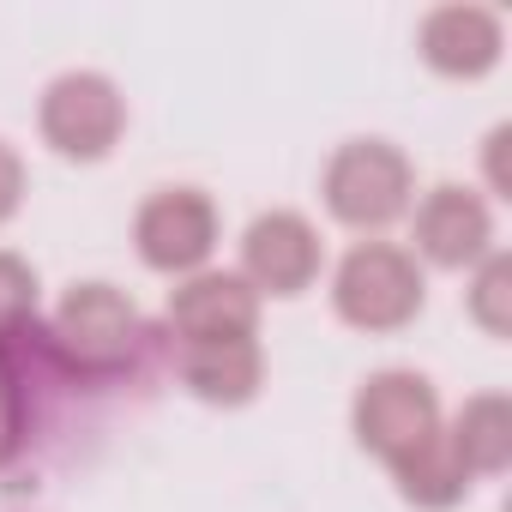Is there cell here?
<instances>
[{
    "label": "cell",
    "mask_w": 512,
    "mask_h": 512,
    "mask_svg": "<svg viewBox=\"0 0 512 512\" xmlns=\"http://www.w3.org/2000/svg\"><path fill=\"white\" fill-rule=\"evenodd\" d=\"M145 320L139 308L115 290V284H73L55 308V326H49V344L61 356V368L73 374H91V380H115L139 362L145 350Z\"/></svg>",
    "instance_id": "1"
},
{
    "label": "cell",
    "mask_w": 512,
    "mask_h": 512,
    "mask_svg": "<svg viewBox=\"0 0 512 512\" xmlns=\"http://www.w3.org/2000/svg\"><path fill=\"white\" fill-rule=\"evenodd\" d=\"M422 296L428 284L416 253L392 241H356L332 272V308L356 332H404L422 314Z\"/></svg>",
    "instance_id": "2"
},
{
    "label": "cell",
    "mask_w": 512,
    "mask_h": 512,
    "mask_svg": "<svg viewBox=\"0 0 512 512\" xmlns=\"http://www.w3.org/2000/svg\"><path fill=\"white\" fill-rule=\"evenodd\" d=\"M320 193H326V211L344 229L380 235L386 223H398L416 205V169L386 139H350V145L332 151V163L320 175Z\"/></svg>",
    "instance_id": "3"
},
{
    "label": "cell",
    "mask_w": 512,
    "mask_h": 512,
    "mask_svg": "<svg viewBox=\"0 0 512 512\" xmlns=\"http://www.w3.org/2000/svg\"><path fill=\"white\" fill-rule=\"evenodd\" d=\"M37 133L67 163H103L127 133V97L103 73H61L37 103Z\"/></svg>",
    "instance_id": "4"
},
{
    "label": "cell",
    "mask_w": 512,
    "mask_h": 512,
    "mask_svg": "<svg viewBox=\"0 0 512 512\" xmlns=\"http://www.w3.org/2000/svg\"><path fill=\"white\" fill-rule=\"evenodd\" d=\"M350 428L356 440L392 470L398 458H410L416 446H428L440 434V398L422 374L410 368H380L362 380L356 404H350Z\"/></svg>",
    "instance_id": "5"
},
{
    "label": "cell",
    "mask_w": 512,
    "mask_h": 512,
    "mask_svg": "<svg viewBox=\"0 0 512 512\" xmlns=\"http://www.w3.org/2000/svg\"><path fill=\"white\" fill-rule=\"evenodd\" d=\"M139 260L163 278H193L217 253V205L199 187H163L133 217Z\"/></svg>",
    "instance_id": "6"
},
{
    "label": "cell",
    "mask_w": 512,
    "mask_h": 512,
    "mask_svg": "<svg viewBox=\"0 0 512 512\" xmlns=\"http://www.w3.org/2000/svg\"><path fill=\"white\" fill-rule=\"evenodd\" d=\"M410 241H416V253H422L428 266L470 272V266H482L488 253H494V211H488L482 193H470L458 181H440V187L422 193Z\"/></svg>",
    "instance_id": "7"
},
{
    "label": "cell",
    "mask_w": 512,
    "mask_h": 512,
    "mask_svg": "<svg viewBox=\"0 0 512 512\" xmlns=\"http://www.w3.org/2000/svg\"><path fill=\"white\" fill-rule=\"evenodd\" d=\"M241 278L253 296H302L320 278V235L302 211H260L241 235Z\"/></svg>",
    "instance_id": "8"
},
{
    "label": "cell",
    "mask_w": 512,
    "mask_h": 512,
    "mask_svg": "<svg viewBox=\"0 0 512 512\" xmlns=\"http://www.w3.org/2000/svg\"><path fill=\"white\" fill-rule=\"evenodd\" d=\"M169 332L181 344H235L260 332V296L241 272H193L169 296Z\"/></svg>",
    "instance_id": "9"
},
{
    "label": "cell",
    "mask_w": 512,
    "mask_h": 512,
    "mask_svg": "<svg viewBox=\"0 0 512 512\" xmlns=\"http://www.w3.org/2000/svg\"><path fill=\"white\" fill-rule=\"evenodd\" d=\"M416 49L434 73L446 79H482L500 67V49H506V31L488 7H434L416 31Z\"/></svg>",
    "instance_id": "10"
},
{
    "label": "cell",
    "mask_w": 512,
    "mask_h": 512,
    "mask_svg": "<svg viewBox=\"0 0 512 512\" xmlns=\"http://www.w3.org/2000/svg\"><path fill=\"white\" fill-rule=\"evenodd\" d=\"M175 374H181V386L199 404L241 410V404L260 398V386H266V356H260L253 338H235V344H181L175 350Z\"/></svg>",
    "instance_id": "11"
},
{
    "label": "cell",
    "mask_w": 512,
    "mask_h": 512,
    "mask_svg": "<svg viewBox=\"0 0 512 512\" xmlns=\"http://www.w3.org/2000/svg\"><path fill=\"white\" fill-rule=\"evenodd\" d=\"M392 482H398V494L416 506V512H452V506H464V494H470V470H464V458L452 452V440H446V428L428 440V446H416L410 458H398L392 464Z\"/></svg>",
    "instance_id": "12"
},
{
    "label": "cell",
    "mask_w": 512,
    "mask_h": 512,
    "mask_svg": "<svg viewBox=\"0 0 512 512\" xmlns=\"http://www.w3.org/2000/svg\"><path fill=\"white\" fill-rule=\"evenodd\" d=\"M452 452L464 458L470 476H500L512 464V404L500 392H476L464 398V410L452 416Z\"/></svg>",
    "instance_id": "13"
},
{
    "label": "cell",
    "mask_w": 512,
    "mask_h": 512,
    "mask_svg": "<svg viewBox=\"0 0 512 512\" xmlns=\"http://www.w3.org/2000/svg\"><path fill=\"white\" fill-rule=\"evenodd\" d=\"M512 260L494 247L488 260L476 266V284H470V320L488 332V338H506L512 332Z\"/></svg>",
    "instance_id": "14"
},
{
    "label": "cell",
    "mask_w": 512,
    "mask_h": 512,
    "mask_svg": "<svg viewBox=\"0 0 512 512\" xmlns=\"http://www.w3.org/2000/svg\"><path fill=\"white\" fill-rule=\"evenodd\" d=\"M31 320H37V272H31V260L0 247V344L25 332Z\"/></svg>",
    "instance_id": "15"
},
{
    "label": "cell",
    "mask_w": 512,
    "mask_h": 512,
    "mask_svg": "<svg viewBox=\"0 0 512 512\" xmlns=\"http://www.w3.org/2000/svg\"><path fill=\"white\" fill-rule=\"evenodd\" d=\"M25 422H31V404H25V392L13 386V374L0 368V470L19 458V446H25Z\"/></svg>",
    "instance_id": "16"
},
{
    "label": "cell",
    "mask_w": 512,
    "mask_h": 512,
    "mask_svg": "<svg viewBox=\"0 0 512 512\" xmlns=\"http://www.w3.org/2000/svg\"><path fill=\"white\" fill-rule=\"evenodd\" d=\"M25 205V157L0 139V223H13Z\"/></svg>",
    "instance_id": "17"
}]
</instances>
